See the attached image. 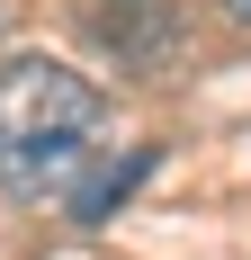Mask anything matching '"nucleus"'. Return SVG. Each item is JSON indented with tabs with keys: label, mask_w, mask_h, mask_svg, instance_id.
<instances>
[{
	"label": "nucleus",
	"mask_w": 251,
	"mask_h": 260,
	"mask_svg": "<svg viewBox=\"0 0 251 260\" xmlns=\"http://www.w3.org/2000/svg\"><path fill=\"white\" fill-rule=\"evenodd\" d=\"M108 144V99L72 63L18 54L0 63V188L9 198H72Z\"/></svg>",
	"instance_id": "f257e3e1"
},
{
	"label": "nucleus",
	"mask_w": 251,
	"mask_h": 260,
	"mask_svg": "<svg viewBox=\"0 0 251 260\" xmlns=\"http://www.w3.org/2000/svg\"><path fill=\"white\" fill-rule=\"evenodd\" d=\"M225 9H233V18H242V27H251V0H225Z\"/></svg>",
	"instance_id": "f03ea898"
}]
</instances>
